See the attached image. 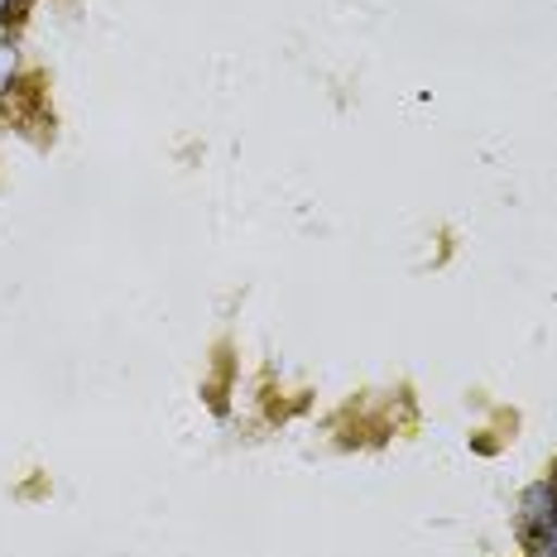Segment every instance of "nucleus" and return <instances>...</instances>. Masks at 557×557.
<instances>
[{"label": "nucleus", "instance_id": "nucleus-1", "mask_svg": "<svg viewBox=\"0 0 557 557\" xmlns=\"http://www.w3.org/2000/svg\"><path fill=\"white\" fill-rule=\"evenodd\" d=\"M557 524V481H533L524 495H519V529L529 539L548 533Z\"/></svg>", "mask_w": 557, "mask_h": 557}, {"label": "nucleus", "instance_id": "nucleus-2", "mask_svg": "<svg viewBox=\"0 0 557 557\" xmlns=\"http://www.w3.org/2000/svg\"><path fill=\"white\" fill-rule=\"evenodd\" d=\"M10 83H15V49H10V44H0V97L10 91Z\"/></svg>", "mask_w": 557, "mask_h": 557}, {"label": "nucleus", "instance_id": "nucleus-3", "mask_svg": "<svg viewBox=\"0 0 557 557\" xmlns=\"http://www.w3.org/2000/svg\"><path fill=\"white\" fill-rule=\"evenodd\" d=\"M533 557H557V539L539 533V539H533Z\"/></svg>", "mask_w": 557, "mask_h": 557}, {"label": "nucleus", "instance_id": "nucleus-4", "mask_svg": "<svg viewBox=\"0 0 557 557\" xmlns=\"http://www.w3.org/2000/svg\"><path fill=\"white\" fill-rule=\"evenodd\" d=\"M10 5H15V0H0V25H5V20H10Z\"/></svg>", "mask_w": 557, "mask_h": 557}, {"label": "nucleus", "instance_id": "nucleus-5", "mask_svg": "<svg viewBox=\"0 0 557 557\" xmlns=\"http://www.w3.org/2000/svg\"><path fill=\"white\" fill-rule=\"evenodd\" d=\"M553 481H557V475H553Z\"/></svg>", "mask_w": 557, "mask_h": 557}]
</instances>
